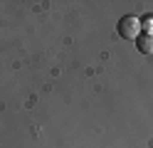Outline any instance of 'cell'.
Wrapping results in <instances>:
<instances>
[{
    "label": "cell",
    "instance_id": "obj_2",
    "mask_svg": "<svg viewBox=\"0 0 153 148\" xmlns=\"http://www.w3.org/2000/svg\"><path fill=\"white\" fill-rule=\"evenodd\" d=\"M136 49L141 54H153V35H138V39H136Z\"/></svg>",
    "mask_w": 153,
    "mask_h": 148
},
{
    "label": "cell",
    "instance_id": "obj_3",
    "mask_svg": "<svg viewBox=\"0 0 153 148\" xmlns=\"http://www.w3.org/2000/svg\"><path fill=\"white\" fill-rule=\"evenodd\" d=\"M141 30H146V35H153V15L141 20Z\"/></svg>",
    "mask_w": 153,
    "mask_h": 148
},
{
    "label": "cell",
    "instance_id": "obj_1",
    "mask_svg": "<svg viewBox=\"0 0 153 148\" xmlns=\"http://www.w3.org/2000/svg\"><path fill=\"white\" fill-rule=\"evenodd\" d=\"M116 30H119V37L128 39V42H136L138 35H141V20H138L136 15H123V17L119 20Z\"/></svg>",
    "mask_w": 153,
    "mask_h": 148
}]
</instances>
